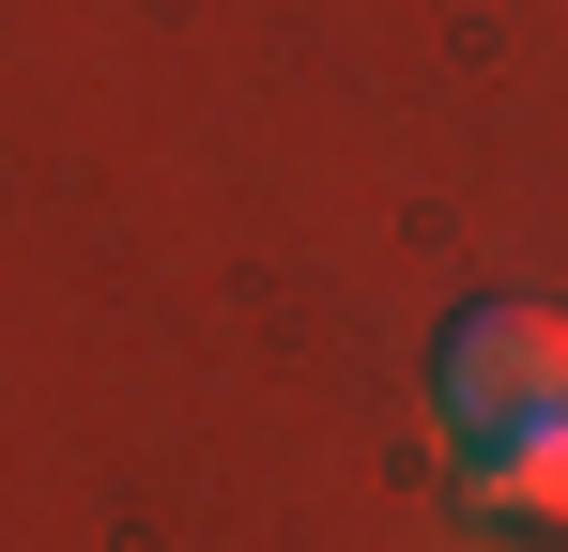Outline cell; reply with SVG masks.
Returning a JSON list of instances; mask_svg holds the SVG:
<instances>
[{"instance_id": "6da1fadb", "label": "cell", "mask_w": 568, "mask_h": 552, "mask_svg": "<svg viewBox=\"0 0 568 552\" xmlns=\"http://www.w3.org/2000/svg\"><path fill=\"white\" fill-rule=\"evenodd\" d=\"M430 415L462 446H523V430H568V323L523 307V292H476L462 323L430 338Z\"/></svg>"}, {"instance_id": "7a4b0ae2", "label": "cell", "mask_w": 568, "mask_h": 552, "mask_svg": "<svg viewBox=\"0 0 568 552\" xmlns=\"http://www.w3.org/2000/svg\"><path fill=\"white\" fill-rule=\"evenodd\" d=\"M462 491L491 522H568V430H523V446H462Z\"/></svg>"}]
</instances>
